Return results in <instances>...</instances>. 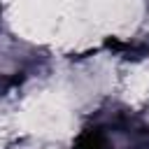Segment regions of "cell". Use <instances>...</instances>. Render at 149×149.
Segmentation results:
<instances>
[{
  "mask_svg": "<svg viewBox=\"0 0 149 149\" xmlns=\"http://www.w3.org/2000/svg\"><path fill=\"white\" fill-rule=\"evenodd\" d=\"M77 149H100V135L98 133H84L79 137Z\"/></svg>",
  "mask_w": 149,
  "mask_h": 149,
  "instance_id": "cell-1",
  "label": "cell"
}]
</instances>
